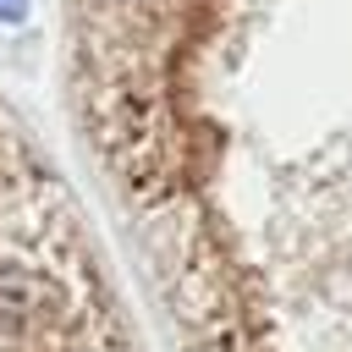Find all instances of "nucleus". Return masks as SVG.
<instances>
[{
	"label": "nucleus",
	"mask_w": 352,
	"mask_h": 352,
	"mask_svg": "<svg viewBox=\"0 0 352 352\" xmlns=\"http://www.w3.org/2000/svg\"><path fill=\"white\" fill-rule=\"evenodd\" d=\"M28 16V0H0V22H22Z\"/></svg>",
	"instance_id": "nucleus-1"
}]
</instances>
